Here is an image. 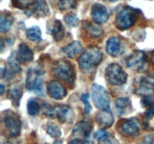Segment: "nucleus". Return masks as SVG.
Segmentation results:
<instances>
[{"mask_svg": "<svg viewBox=\"0 0 154 144\" xmlns=\"http://www.w3.org/2000/svg\"><path fill=\"white\" fill-rule=\"evenodd\" d=\"M103 58V53L99 48L90 46L84 50L78 58L80 68L84 72H88L99 65Z\"/></svg>", "mask_w": 154, "mask_h": 144, "instance_id": "f257e3e1", "label": "nucleus"}, {"mask_svg": "<svg viewBox=\"0 0 154 144\" xmlns=\"http://www.w3.org/2000/svg\"><path fill=\"white\" fill-rule=\"evenodd\" d=\"M56 77L64 81L71 87H73L75 81V73L72 64L66 60H59L54 63L52 68Z\"/></svg>", "mask_w": 154, "mask_h": 144, "instance_id": "f03ea898", "label": "nucleus"}, {"mask_svg": "<svg viewBox=\"0 0 154 144\" xmlns=\"http://www.w3.org/2000/svg\"><path fill=\"white\" fill-rule=\"evenodd\" d=\"M138 11L129 6L124 8L117 14L115 25L120 30H126L133 26L138 19Z\"/></svg>", "mask_w": 154, "mask_h": 144, "instance_id": "7ed1b4c3", "label": "nucleus"}, {"mask_svg": "<svg viewBox=\"0 0 154 144\" xmlns=\"http://www.w3.org/2000/svg\"><path fill=\"white\" fill-rule=\"evenodd\" d=\"M2 120L11 136L16 137L20 134L22 122L19 116L12 110H5L2 113Z\"/></svg>", "mask_w": 154, "mask_h": 144, "instance_id": "20e7f679", "label": "nucleus"}, {"mask_svg": "<svg viewBox=\"0 0 154 144\" xmlns=\"http://www.w3.org/2000/svg\"><path fill=\"white\" fill-rule=\"evenodd\" d=\"M105 76L111 85L121 86L126 82L128 75L120 64L112 63L107 68Z\"/></svg>", "mask_w": 154, "mask_h": 144, "instance_id": "39448f33", "label": "nucleus"}, {"mask_svg": "<svg viewBox=\"0 0 154 144\" xmlns=\"http://www.w3.org/2000/svg\"><path fill=\"white\" fill-rule=\"evenodd\" d=\"M92 99L95 106L100 110L110 107V96L105 88L99 84H94L92 88Z\"/></svg>", "mask_w": 154, "mask_h": 144, "instance_id": "423d86ee", "label": "nucleus"}, {"mask_svg": "<svg viewBox=\"0 0 154 144\" xmlns=\"http://www.w3.org/2000/svg\"><path fill=\"white\" fill-rule=\"evenodd\" d=\"M118 129L120 133L124 136H137L140 132L139 122L135 118L124 119L119 122Z\"/></svg>", "mask_w": 154, "mask_h": 144, "instance_id": "0eeeda50", "label": "nucleus"}, {"mask_svg": "<svg viewBox=\"0 0 154 144\" xmlns=\"http://www.w3.org/2000/svg\"><path fill=\"white\" fill-rule=\"evenodd\" d=\"M25 10V13L28 16H34L36 17H45L49 14V7L45 0H35Z\"/></svg>", "mask_w": 154, "mask_h": 144, "instance_id": "6e6552de", "label": "nucleus"}, {"mask_svg": "<svg viewBox=\"0 0 154 144\" xmlns=\"http://www.w3.org/2000/svg\"><path fill=\"white\" fill-rule=\"evenodd\" d=\"M147 62L146 54L143 51L135 50L128 57L126 60L127 67L132 70H139L144 68Z\"/></svg>", "mask_w": 154, "mask_h": 144, "instance_id": "1a4fd4ad", "label": "nucleus"}, {"mask_svg": "<svg viewBox=\"0 0 154 144\" xmlns=\"http://www.w3.org/2000/svg\"><path fill=\"white\" fill-rule=\"evenodd\" d=\"M93 126L90 124V122L87 121H81L77 123L75 127L73 130V136L75 138L81 139L83 138L85 140V142L87 143H90V136L91 134Z\"/></svg>", "mask_w": 154, "mask_h": 144, "instance_id": "9d476101", "label": "nucleus"}, {"mask_svg": "<svg viewBox=\"0 0 154 144\" xmlns=\"http://www.w3.org/2000/svg\"><path fill=\"white\" fill-rule=\"evenodd\" d=\"M48 93L55 100H62L67 94L66 88L57 80H51L48 84Z\"/></svg>", "mask_w": 154, "mask_h": 144, "instance_id": "9b49d317", "label": "nucleus"}, {"mask_svg": "<svg viewBox=\"0 0 154 144\" xmlns=\"http://www.w3.org/2000/svg\"><path fill=\"white\" fill-rule=\"evenodd\" d=\"M92 17L96 23L102 24L108 20L109 14L105 5L96 3L92 8Z\"/></svg>", "mask_w": 154, "mask_h": 144, "instance_id": "f8f14e48", "label": "nucleus"}, {"mask_svg": "<svg viewBox=\"0 0 154 144\" xmlns=\"http://www.w3.org/2000/svg\"><path fill=\"white\" fill-rule=\"evenodd\" d=\"M26 88L29 90H33L38 94L43 92V79L39 74L35 73V74L33 75L32 72L29 71L26 80Z\"/></svg>", "mask_w": 154, "mask_h": 144, "instance_id": "ddd939ff", "label": "nucleus"}, {"mask_svg": "<svg viewBox=\"0 0 154 144\" xmlns=\"http://www.w3.org/2000/svg\"><path fill=\"white\" fill-rule=\"evenodd\" d=\"M56 116L63 123L72 122L75 118V113L70 106L61 105L56 106Z\"/></svg>", "mask_w": 154, "mask_h": 144, "instance_id": "4468645a", "label": "nucleus"}, {"mask_svg": "<svg viewBox=\"0 0 154 144\" xmlns=\"http://www.w3.org/2000/svg\"><path fill=\"white\" fill-rule=\"evenodd\" d=\"M96 122L103 128H108L111 127L114 121V115L110 110H102L97 113L96 116Z\"/></svg>", "mask_w": 154, "mask_h": 144, "instance_id": "2eb2a0df", "label": "nucleus"}, {"mask_svg": "<svg viewBox=\"0 0 154 144\" xmlns=\"http://www.w3.org/2000/svg\"><path fill=\"white\" fill-rule=\"evenodd\" d=\"M8 95L11 100L12 104L14 106L17 107L20 105V101L23 95V88L17 84H13L11 86L8 92Z\"/></svg>", "mask_w": 154, "mask_h": 144, "instance_id": "dca6fc26", "label": "nucleus"}, {"mask_svg": "<svg viewBox=\"0 0 154 144\" xmlns=\"http://www.w3.org/2000/svg\"><path fill=\"white\" fill-rule=\"evenodd\" d=\"M121 50V40L118 37H112L107 41L106 51L111 56H117Z\"/></svg>", "mask_w": 154, "mask_h": 144, "instance_id": "f3484780", "label": "nucleus"}, {"mask_svg": "<svg viewBox=\"0 0 154 144\" xmlns=\"http://www.w3.org/2000/svg\"><path fill=\"white\" fill-rule=\"evenodd\" d=\"M115 107L119 116H123L129 113L132 110L131 101L127 98H120L115 102Z\"/></svg>", "mask_w": 154, "mask_h": 144, "instance_id": "a211bd4d", "label": "nucleus"}, {"mask_svg": "<svg viewBox=\"0 0 154 144\" xmlns=\"http://www.w3.org/2000/svg\"><path fill=\"white\" fill-rule=\"evenodd\" d=\"M17 57L20 62L26 63L33 59L34 53L26 44H21L18 48Z\"/></svg>", "mask_w": 154, "mask_h": 144, "instance_id": "6ab92c4d", "label": "nucleus"}, {"mask_svg": "<svg viewBox=\"0 0 154 144\" xmlns=\"http://www.w3.org/2000/svg\"><path fill=\"white\" fill-rule=\"evenodd\" d=\"M14 16L8 11H2L0 15V30L2 33H6L13 25Z\"/></svg>", "mask_w": 154, "mask_h": 144, "instance_id": "aec40b11", "label": "nucleus"}, {"mask_svg": "<svg viewBox=\"0 0 154 144\" xmlns=\"http://www.w3.org/2000/svg\"><path fill=\"white\" fill-rule=\"evenodd\" d=\"M137 94L139 95H153L154 94V82L147 79H143L137 89Z\"/></svg>", "mask_w": 154, "mask_h": 144, "instance_id": "412c9836", "label": "nucleus"}, {"mask_svg": "<svg viewBox=\"0 0 154 144\" xmlns=\"http://www.w3.org/2000/svg\"><path fill=\"white\" fill-rule=\"evenodd\" d=\"M82 50L83 46L79 41L72 42L63 49V52L71 58L76 57L78 54L82 52Z\"/></svg>", "mask_w": 154, "mask_h": 144, "instance_id": "4be33fe9", "label": "nucleus"}, {"mask_svg": "<svg viewBox=\"0 0 154 144\" xmlns=\"http://www.w3.org/2000/svg\"><path fill=\"white\" fill-rule=\"evenodd\" d=\"M52 34L54 40L57 41L63 40L65 37V30L63 24L61 23L60 20H55L54 25L52 28Z\"/></svg>", "mask_w": 154, "mask_h": 144, "instance_id": "5701e85b", "label": "nucleus"}, {"mask_svg": "<svg viewBox=\"0 0 154 144\" xmlns=\"http://www.w3.org/2000/svg\"><path fill=\"white\" fill-rule=\"evenodd\" d=\"M20 62L19 58H18L17 56L15 54V52H11L10 56L8 58V63L9 66H10L11 70L14 74L20 73L21 71V67Z\"/></svg>", "mask_w": 154, "mask_h": 144, "instance_id": "b1692460", "label": "nucleus"}, {"mask_svg": "<svg viewBox=\"0 0 154 144\" xmlns=\"http://www.w3.org/2000/svg\"><path fill=\"white\" fill-rule=\"evenodd\" d=\"M85 29L91 38H93L100 37L102 33H103V31L99 26L96 25V24L92 23V22H89L87 25H86Z\"/></svg>", "mask_w": 154, "mask_h": 144, "instance_id": "393cba45", "label": "nucleus"}, {"mask_svg": "<svg viewBox=\"0 0 154 144\" xmlns=\"http://www.w3.org/2000/svg\"><path fill=\"white\" fill-rule=\"evenodd\" d=\"M26 36L30 40L38 41L42 38V31L38 26H32L26 30Z\"/></svg>", "mask_w": 154, "mask_h": 144, "instance_id": "a878e982", "label": "nucleus"}, {"mask_svg": "<svg viewBox=\"0 0 154 144\" xmlns=\"http://www.w3.org/2000/svg\"><path fill=\"white\" fill-rule=\"evenodd\" d=\"M40 105L37 100L35 98H30L27 103V110L30 116H36L40 112Z\"/></svg>", "mask_w": 154, "mask_h": 144, "instance_id": "bb28decb", "label": "nucleus"}, {"mask_svg": "<svg viewBox=\"0 0 154 144\" xmlns=\"http://www.w3.org/2000/svg\"><path fill=\"white\" fill-rule=\"evenodd\" d=\"M47 132L50 136L54 138L60 137L62 135V130L60 128L54 123H48L47 126Z\"/></svg>", "mask_w": 154, "mask_h": 144, "instance_id": "cd10ccee", "label": "nucleus"}, {"mask_svg": "<svg viewBox=\"0 0 154 144\" xmlns=\"http://www.w3.org/2000/svg\"><path fill=\"white\" fill-rule=\"evenodd\" d=\"M65 21L71 27H75L79 23V18L75 14L71 13L65 16Z\"/></svg>", "mask_w": 154, "mask_h": 144, "instance_id": "c85d7f7f", "label": "nucleus"}, {"mask_svg": "<svg viewBox=\"0 0 154 144\" xmlns=\"http://www.w3.org/2000/svg\"><path fill=\"white\" fill-rule=\"evenodd\" d=\"M76 4V0H59V8L60 10H69Z\"/></svg>", "mask_w": 154, "mask_h": 144, "instance_id": "c756f323", "label": "nucleus"}, {"mask_svg": "<svg viewBox=\"0 0 154 144\" xmlns=\"http://www.w3.org/2000/svg\"><path fill=\"white\" fill-rule=\"evenodd\" d=\"M35 0H11L13 5L21 9H26Z\"/></svg>", "mask_w": 154, "mask_h": 144, "instance_id": "7c9ffc66", "label": "nucleus"}, {"mask_svg": "<svg viewBox=\"0 0 154 144\" xmlns=\"http://www.w3.org/2000/svg\"><path fill=\"white\" fill-rule=\"evenodd\" d=\"M43 112L47 116L55 118L56 116V106H52L51 104H45L43 105Z\"/></svg>", "mask_w": 154, "mask_h": 144, "instance_id": "2f4dec72", "label": "nucleus"}, {"mask_svg": "<svg viewBox=\"0 0 154 144\" xmlns=\"http://www.w3.org/2000/svg\"><path fill=\"white\" fill-rule=\"evenodd\" d=\"M141 104L143 107L150 108L154 106V98L153 95H145L141 100Z\"/></svg>", "mask_w": 154, "mask_h": 144, "instance_id": "473e14b6", "label": "nucleus"}, {"mask_svg": "<svg viewBox=\"0 0 154 144\" xmlns=\"http://www.w3.org/2000/svg\"><path fill=\"white\" fill-rule=\"evenodd\" d=\"M95 136H96V138L99 142H102L107 140L109 138V134H108V133L106 130H103V129H101V130H99L95 134Z\"/></svg>", "mask_w": 154, "mask_h": 144, "instance_id": "72a5a7b5", "label": "nucleus"}, {"mask_svg": "<svg viewBox=\"0 0 154 144\" xmlns=\"http://www.w3.org/2000/svg\"><path fill=\"white\" fill-rule=\"evenodd\" d=\"M81 99H82L84 104L85 105V106H84V112L87 114H88L91 111V106H90V103H89V94H84L82 97H81Z\"/></svg>", "mask_w": 154, "mask_h": 144, "instance_id": "f704fd0d", "label": "nucleus"}, {"mask_svg": "<svg viewBox=\"0 0 154 144\" xmlns=\"http://www.w3.org/2000/svg\"><path fill=\"white\" fill-rule=\"evenodd\" d=\"M141 144H154V137L152 134H147L143 137Z\"/></svg>", "mask_w": 154, "mask_h": 144, "instance_id": "c9c22d12", "label": "nucleus"}, {"mask_svg": "<svg viewBox=\"0 0 154 144\" xmlns=\"http://www.w3.org/2000/svg\"><path fill=\"white\" fill-rule=\"evenodd\" d=\"M69 144H84V141L81 139L75 138V139L72 140L69 142Z\"/></svg>", "mask_w": 154, "mask_h": 144, "instance_id": "e433bc0d", "label": "nucleus"}, {"mask_svg": "<svg viewBox=\"0 0 154 144\" xmlns=\"http://www.w3.org/2000/svg\"><path fill=\"white\" fill-rule=\"evenodd\" d=\"M5 92V86L3 85V84H1L0 85V94H3V93H4Z\"/></svg>", "mask_w": 154, "mask_h": 144, "instance_id": "4c0bfd02", "label": "nucleus"}, {"mask_svg": "<svg viewBox=\"0 0 154 144\" xmlns=\"http://www.w3.org/2000/svg\"><path fill=\"white\" fill-rule=\"evenodd\" d=\"M54 144H63V141L62 140H56L54 142Z\"/></svg>", "mask_w": 154, "mask_h": 144, "instance_id": "58836bf2", "label": "nucleus"}, {"mask_svg": "<svg viewBox=\"0 0 154 144\" xmlns=\"http://www.w3.org/2000/svg\"><path fill=\"white\" fill-rule=\"evenodd\" d=\"M151 58H152V61H153V62L154 63V50L153 51V52H152V57H151Z\"/></svg>", "mask_w": 154, "mask_h": 144, "instance_id": "ea45409f", "label": "nucleus"}, {"mask_svg": "<svg viewBox=\"0 0 154 144\" xmlns=\"http://www.w3.org/2000/svg\"><path fill=\"white\" fill-rule=\"evenodd\" d=\"M109 2H115L118 1V0H108Z\"/></svg>", "mask_w": 154, "mask_h": 144, "instance_id": "a19ab883", "label": "nucleus"}]
</instances>
